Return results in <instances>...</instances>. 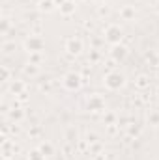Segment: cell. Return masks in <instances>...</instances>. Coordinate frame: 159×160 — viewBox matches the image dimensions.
<instances>
[{
    "mask_svg": "<svg viewBox=\"0 0 159 160\" xmlns=\"http://www.w3.org/2000/svg\"><path fill=\"white\" fill-rule=\"evenodd\" d=\"M125 132L129 134V136H139L140 134V125H137V123H129V125H125Z\"/></svg>",
    "mask_w": 159,
    "mask_h": 160,
    "instance_id": "14",
    "label": "cell"
},
{
    "mask_svg": "<svg viewBox=\"0 0 159 160\" xmlns=\"http://www.w3.org/2000/svg\"><path fill=\"white\" fill-rule=\"evenodd\" d=\"M103 121H105V125H114L116 116H114V114H107V118H103Z\"/></svg>",
    "mask_w": 159,
    "mask_h": 160,
    "instance_id": "24",
    "label": "cell"
},
{
    "mask_svg": "<svg viewBox=\"0 0 159 160\" xmlns=\"http://www.w3.org/2000/svg\"><path fill=\"white\" fill-rule=\"evenodd\" d=\"M38 6H40V11H43V13H51L58 4H54V0H43V2H40Z\"/></svg>",
    "mask_w": 159,
    "mask_h": 160,
    "instance_id": "13",
    "label": "cell"
},
{
    "mask_svg": "<svg viewBox=\"0 0 159 160\" xmlns=\"http://www.w3.org/2000/svg\"><path fill=\"white\" fill-rule=\"evenodd\" d=\"M25 118V114H23V110H13V112H9V119H13V121H21Z\"/></svg>",
    "mask_w": 159,
    "mask_h": 160,
    "instance_id": "20",
    "label": "cell"
},
{
    "mask_svg": "<svg viewBox=\"0 0 159 160\" xmlns=\"http://www.w3.org/2000/svg\"><path fill=\"white\" fill-rule=\"evenodd\" d=\"M0 73H2V82H8V80H9V75H11V73H9V69H8V67H6V65H2V67H0Z\"/></svg>",
    "mask_w": 159,
    "mask_h": 160,
    "instance_id": "22",
    "label": "cell"
},
{
    "mask_svg": "<svg viewBox=\"0 0 159 160\" xmlns=\"http://www.w3.org/2000/svg\"><path fill=\"white\" fill-rule=\"evenodd\" d=\"M38 65H34V63H26V67H25V73L26 75H38Z\"/></svg>",
    "mask_w": 159,
    "mask_h": 160,
    "instance_id": "21",
    "label": "cell"
},
{
    "mask_svg": "<svg viewBox=\"0 0 159 160\" xmlns=\"http://www.w3.org/2000/svg\"><path fill=\"white\" fill-rule=\"evenodd\" d=\"M41 62H43V52H34L28 58V63H34V65H40Z\"/></svg>",
    "mask_w": 159,
    "mask_h": 160,
    "instance_id": "17",
    "label": "cell"
},
{
    "mask_svg": "<svg viewBox=\"0 0 159 160\" xmlns=\"http://www.w3.org/2000/svg\"><path fill=\"white\" fill-rule=\"evenodd\" d=\"M109 56H111V60H112V62L122 63V62H125V60H127V56H129V47H127V45H123V43L112 45V47H111V50H109Z\"/></svg>",
    "mask_w": 159,
    "mask_h": 160,
    "instance_id": "6",
    "label": "cell"
},
{
    "mask_svg": "<svg viewBox=\"0 0 159 160\" xmlns=\"http://www.w3.org/2000/svg\"><path fill=\"white\" fill-rule=\"evenodd\" d=\"M58 9H60V15L71 17V15L77 11V2H75V0H64V2L58 6Z\"/></svg>",
    "mask_w": 159,
    "mask_h": 160,
    "instance_id": "8",
    "label": "cell"
},
{
    "mask_svg": "<svg viewBox=\"0 0 159 160\" xmlns=\"http://www.w3.org/2000/svg\"><path fill=\"white\" fill-rule=\"evenodd\" d=\"M107 104H105V99L97 93H92L86 97V110L92 112V114H99V112H105Z\"/></svg>",
    "mask_w": 159,
    "mask_h": 160,
    "instance_id": "4",
    "label": "cell"
},
{
    "mask_svg": "<svg viewBox=\"0 0 159 160\" xmlns=\"http://www.w3.org/2000/svg\"><path fill=\"white\" fill-rule=\"evenodd\" d=\"M26 158H28V160H45V155H43L40 149L36 147V149H30V151H28Z\"/></svg>",
    "mask_w": 159,
    "mask_h": 160,
    "instance_id": "15",
    "label": "cell"
},
{
    "mask_svg": "<svg viewBox=\"0 0 159 160\" xmlns=\"http://www.w3.org/2000/svg\"><path fill=\"white\" fill-rule=\"evenodd\" d=\"M8 30H9V19H8V17H4V19H2V26H0V32H2V34H6Z\"/></svg>",
    "mask_w": 159,
    "mask_h": 160,
    "instance_id": "23",
    "label": "cell"
},
{
    "mask_svg": "<svg viewBox=\"0 0 159 160\" xmlns=\"http://www.w3.org/2000/svg\"><path fill=\"white\" fill-rule=\"evenodd\" d=\"M38 149L45 155V158H49V157H52V155H54V145H52L51 142H47V140H45V142H41L40 145H38Z\"/></svg>",
    "mask_w": 159,
    "mask_h": 160,
    "instance_id": "11",
    "label": "cell"
},
{
    "mask_svg": "<svg viewBox=\"0 0 159 160\" xmlns=\"http://www.w3.org/2000/svg\"><path fill=\"white\" fill-rule=\"evenodd\" d=\"M13 50H15V41H4L2 52H4V54H11Z\"/></svg>",
    "mask_w": 159,
    "mask_h": 160,
    "instance_id": "18",
    "label": "cell"
},
{
    "mask_svg": "<svg viewBox=\"0 0 159 160\" xmlns=\"http://www.w3.org/2000/svg\"><path fill=\"white\" fill-rule=\"evenodd\" d=\"M127 84V78L122 71H109L105 77H103V86L109 89V91H118L123 86Z\"/></svg>",
    "mask_w": 159,
    "mask_h": 160,
    "instance_id": "1",
    "label": "cell"
},
{
    "mask_svg": "<svg viewBox=\"0 0 159 160\" xmlns=\"http://www.w3.org/2000/svg\"><path fill=\"white\" fill-rule=\"evenodd\" d=\"M135 88L140 89V91L148 89V88H150V77H148V75H139V77L135 78Z\"/></svg>",
    "mask_w": 159,
    "mask_h": 160,
    "instance_id": "10",
    "label": "cell"
},
{
    "mask_svg": "<svg viewBox=\"0 0 159 160\" xmlns=\"http://www.w3.org/2000/svg\"><path fill=\"white\" fill-rule=\"evenodd\" d=\"M62 86L68 89V91H79L82 88V77L80 73H75V71H69L62 77Z\"/></svg>",
    "mask_w": 159,
    "mask_h": 160,
    "instance_id": "3",
    "label": "cell"
},
{
    "mask_svg": "<svg viewBox=\"0 0 159 160\" xmlns=\"http://www.w3.org/2000/svg\"><path fill=\"white\" fill-rule=\"evenodd\" d=\"M9 91L13 95H25V82L23 80H13L9 86Z\"/></svg>",
    "mask_w": 159,
    "mask_h": 160,
    "instance_id": "12",
    "label": "cell"
},
{
    "mask_svg": "<svg viewBox=\"0 0 159 160\" xmlns=\"http://www.w3.org/2000/svg\"><path fill=\"white\" fill-rule=\"evenodd\" d=\"M148 123L152 127H159V112L157 110H150L148 112Z\"/></svg>",
    "mask_w": 159,
    "mask_h": 160,
    "instance_id": "16",
    "label": "cell"
},
{
    "mask_svg": "<svg viewBox=\"0 0 159 160\" xmlns=\"http://www.w3.org/2000/svg\"><path fill=\"white\" fill-rule=\"evenodd\" d=\"M66 52L69 54V56H79L80 52L84 50V45H82V41L79 38H69V39L66 41Z\"/></svg>",
    "mask_w": 159,
    "mask_h": 160,
    "instance_id": "7",
    "label": "cell"
},
{
    "mask_svg": "<svg viewBox=\"0 0 159 160\" xmlns=\"http://www.w3.org/2000/svg\"><path fill=\"white\" fill-rule=\"evenodd\" d=\"M25 50L28 54H34V52H43L45 50V39L41 36H28L25 43H23Z\"/></svg>",
    "mask_w": 159,
    "mask_h": 160,
    "instance_id": "5",
    "label": "cell"
},
{
    "mask_svg": "<svg viewBox=\"0 0 159 160\" xmlns=\"http://www.w3.org/2000/svg\"><path fill=\"white\" fill-rule=\"evenodd\" d=\"M103 39L107 41L111 47H112V45H118V43H123V30H122V26L116 24V22L109 24V26L103 30Z\"/></svg>",
    "mask_w": 159,
    "mask_h": 160,
    "instance_id": "2",
    "label": "cell"
},
{
    "mask_svg": "<svg viewBox=\"0 0 159 160\" xmlns=\"http://www.w3.org/2000/svg\"><path fill=\"white\" fill-rule=\"evenodd\" d=\"M30 2H34V4H40V2H43V0H30Z\"/></svg>",
    "mask_w": 159,
    "mask_h": 160,
    "instance_id": "26",
    "label": "cell"
},
{
    "mask_svg": "<svg viewBox=\"0 0 159 160\" xmlns=\"http://www.w3.org/2000/svg\"><path fill=\"white\" fill-rule=\"evenodd\" d=\"M94 2H96V4H105L107 0H94Z\"/></svg>",
    "mask_w": 159,
    "mask_h": 160,
    "instance_id": "25",
    "label": "cell"
},
{
    "mask_svg": "<svg viewBox=\"0 0 159 160\" xmlns=\"http://www.w3.org/2000/svg\"><path fill=\"white\" fill-rule=\"evenodd\" d=\"M120 17H122V21H135V17H137L135 6H131V4L122 6V8H120Z\"/></svg>",
    "mask_w": 159,
    "mask_h": 160,
    "instance_id": "9",
    "label": "cell"
},
{
    "mask_svg": "<svg viewBox=\"0 0 159 160\" xmlns=\"http://www.w3.org/2000/svg\"><path fill=\"white\" fill-rule=\"evenodd\" d=\"M66 138H68V142H69V143H75V142H77V128L69 127V128H68V134H66Z\"/></svg>",
    "mask_w": 159,
    "mask_h": 160,
    "instance_id": "19",
    "label": "cell"
}]
</instances>
